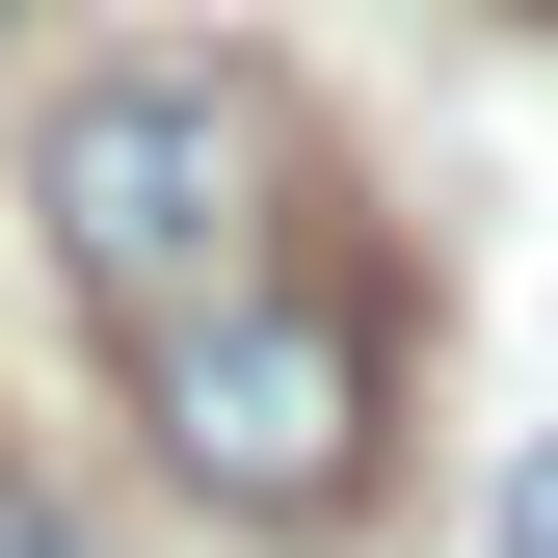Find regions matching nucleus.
<instances>
[{
    "mask_svg": "<svg viewBox=\"0 0 558 558\" xmlns=\"http://www.w3.org/2000/svg\"><path fill=\"white\" fill-rule=\"evenodd\" d=\"M27 186H53V266H81L107 319H214V293H266V266H293L319 133H293V81H266V53H107V81L27 133Z\"/></svg>",
    "mask_w": 558,
    "mask_h": 558,
    "instance_id": "1",
    "label": "nucleus"
},
{
    "mask_svg": "<svg viewBox=\"0 0 558 558\" xmlns=\"http://www.w3.org/2000/svg\"><path fill=\"white\" fill-rule=\"evenodd\" d=\"M0 558H107V532H81V506H0Z\"/></svg>",
    "mask_w": 558,
    "mask_h": 558,
    "instance_id": "3",
    "label": "nucleus"
},
{
    "mask_svg": "<svg viewBox=\"0 0 558 558\" xmlns=\"http://www.w3.org/2000/svg\"><path fill=\"white\" fill-rule=\"evenodd\" d=\"M506 558H558V452H532V478H506Z\"/></svg>",
    "mask_w": 558,
    "mask_h": 558,
    "instance_id": "4",
    "label": "nucleus"
},
{
    "mask_svg": "<svg viewBox=\"0 0 558 558\" xmlns=\"http://www.w3.org/2000/svg\"><path fill=\"white\" fill-rule=\"evenodd\" d=\"M133 426H160L186 506L345 532V506H373V452H399V345H373V293L266 266V293H214V319H133Z\"/></svg>",
    "mask_w": 558,
    "mask_h": 558,
    "instance_id": "2",
    "label": "nucleus"
}]
</instances>
